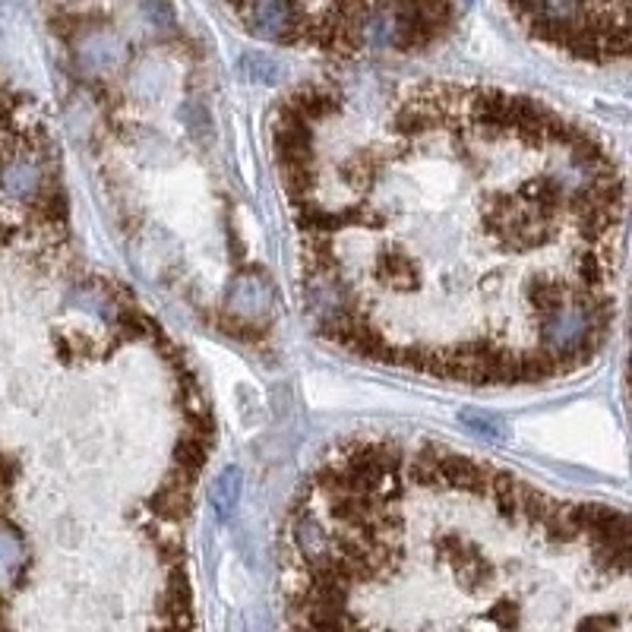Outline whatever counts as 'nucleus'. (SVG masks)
<instances>
[{
  "label": "nucleus",
  "mask_w": 632,
  "mask_h": 632,
  "mask_svg": "<svg viewBox=\"0 0 632 632\" xmlns=\"http://www.w3.org/2000/svg\"><path fill=\"white\" fill-rule=\"evenodd\" d=\"M0 184H4L13 196H35L42 187V171L26 155H16L0 168Z\"/></svg>",
  "instance_id": "nucleus-1"
}]
</instances>
